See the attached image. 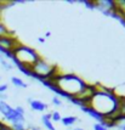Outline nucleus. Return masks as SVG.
Segmentation results:
<instances>
[{"label":"nucleus","instance_id":"nucleus-24","mask_svg":"<svg viewBox=\"0 0 125 130\" xmlns=\"http://www.w3.org/2000/svg\"><path fill=\"white\" fill-rule=\"evenodd\" d=\"M73 130H84V129H81V128H74Z\"/></svg>","mask_w":125,"mask_h":130},{"label":"nucleus","instance_id":"nucleus-18","mask_svg":"<svg viewBox=\"0 0 125 130\" xmlns=\"http://www.w3.org/2000/svg\"><path fill=\"white\" fill-rule=\"evenodd\" d=\"M52 103H53L55 106H61V105H62V101H61V100H60V97L56 95V96L52 97Z\"/></svg>","mask_w":125,"mask_h":130},{"label":"nucleus","instance_id":"nucleus-3","mask_svg":"<svg viewBox=\"0 0 125 130\" xmlns=\"http://www.w3.org/2000/svg\"><path fill=\"white\" fill-rule=\"evenodd\" d=\"M32 72L34 74V79L38 82H41L44 79H53L57 77V67L47 62L43 57H40L39 60L30 67Z\"/></svg>","mask_w":125,"mask_h":130},{"label":"nucleus","instance_id":"nucleus-16","mask_svg":"<svg viewBox=\"0 0 125 130\" xmlns=\"http://www.w3.org/2000/svg\"><path fill=\"white\" fill-rule=\"evenodd\" d=\"M61 119H62V117H61V114H60V112H57V111H55V112H52L51 113V120L52 123L53 122H61Z\"/></svg>","mask_w":125,"mask_h":130},{"label":"nucleus","instance_id":"nucleus-10","mask_svg":"<svg viewBox=\"0 0 125 130\" xmlns=\"http://www.w3.org/2000/svg\"><path fill=\"white\" fill-rule=\"evenodd\" d=\"M77 122H78V117H75V116H67V117H62L61 119V123L64 126H72Z\"/></svg>","mask_w":125,"mask_h":130},{"label":"nucleus","instance_id":"nucleus-14","mask_svg":"<svg viewBox=\"0 0 125 130\" xmlns=\"http://www.w3.org/2000/svg\"><path fill=\"white\" fill-rule=\"evenodd\" d=\"M11 130H28L26 126H24V123H15V124H11Z\"/></svg>","mask_w":125,"mask_h":130},{"label":"nucleus","instance_id":"nucleus-17","mask_svg":"<svg viewBox=\"0 0 125 130\" xmlns=\"http://www.w3.org/2000/svg\"><path fill=\"white\" fill-rule=\"evenodd\" d=\"M94 130H108V128H106L103 124L101 123H95L94 124Z\"/></svg>","mask_w":125,"mask_h":130},{"label":"nucleus","instance_id":"nucleus-20","mask_svg":"<svg viewBox=\"0 0 125 130\" xmlns=\"http://www.w3.org/2000/svg\"><path fill=\"white\" fill-rule=\"evenodd\" d=\"M7 96H6V94H0V101H5Z\"/></svg>","mask_w":125,"mask_h":130},{"label":"nucleus","instance_id":"nucleus-4","mask_svg":"<svg viewBox=\"0 0 125 130\" xmlns=\"http://www.w3.org/2000/svg\"><path fill=\"white\" fill-rule=\"evenodd\" d=\"M13 55H15V58L17 60L18 62L22 63L23 66H26V67H28V68L32 67L40 58L39 54L37 52V50H34L33 47L23 45V44H20L13 50Z\"/></svg>","mask_w":125,"mask_h":130},{"label":"nucleus","instance_id":"nucleus-13","mask_svg":"<svg viewBox=\"0 0 125 130\" xmlns=\"http://www.w3.org/2000/svg\"><path fill=\"white\" fill-rule=\"evenodd\" d=\"M80 4H84L86 7H89V9H96V1H94V0H79Z\"/></svg>","mask_w":125,"mask_h":130},{"label":"nucleus","instance_id":"nucleus-22","mask_svg":"<svg viewBox=\"0 0 125 130\" xmlns=\"http://www.w3.org/2000/svg\"><path fill=\"white\" fill-rule=\"evenodd\" d=\"M38 41H39V43H41V44H43V43L45 41V39H44V38H39V39H38Z\"/></svg>","mask_w":125,"mask_h":130},{"label":"nucleus","instance_id":"nucleus-21","mask_svg":"<svg viewBox=\"0 0 125 130\" xmlns=\"http://www.w3.org/2000/svg\"><path fill=\"white\" fill-rule=\"evenodd\" d=\"M0 130H11V128H10V126H7V125H4Z\"/></svg>","mask_w":125,"mask_h":130},{"label":"nucleus","instance_id":"nucleus-7","mask_svg":"<svg viewBox=\"0 0 125 130\" xmlns=\"http://www.w3.org/2000/svg\"><path fill=\"white\" fill-rule=\"evenodd\" d=\"M80 109H81L84 113L89 114L91 118L96 119L97 123H103V122H104V116H102L101 113H98L96 109H94L91 106H81V107H80Z\"/></svg>","mask_w":125,"mask_h":130},{"label":"nucleus","instance_id":"nucleus-11","mask_svg":"<svg viewBox=\"0 0 125 130\" xmlns=\"http://www.w3.org/2000/svg\"><path fill=\"white\" fill-rule=\"evenodd\" d=\"M0 64L5 68L6 71H11L12 67H13V64L11 63V61H9V60H7L5 56H3V55H0Z\"/></svg>","mask_w":125,"mask_h":130},{"label":"nucleus","instance_id":"nucleus-9","mask_svg":"<svg viewBox=\"0 0 125 130\" xmlns=\"http://www.w3.org/2000/svg\"><path fill=\"white\" fill-rule=\"evenodd\" d=\"M41 122H43V125H44L47 130H56L55 126H53V123H52V120H51V113L44 114V116L41 117Z\"/></svg>","mask_w":125,"mask_h":130},{"label":"nucleus","instance_id":"nucleus-12","mask_svg":"<svg viewBox=\"0 0 125 130\" xmlns=\"http://www.w3.org/2000/svg\"><path fill=\"white\" fill-rule=\"evenodd\" d=\"M11 83L15 85L16 88H22V89H23V88H27V84H26V83H24L21 78H18V77H12V78H11Z\"/></svg>","mask_w":125,"mask_h":130},{"label":"nucleus","instance_id":"nucleus-1","mask_svg":"<svg viewBox=\"0 0 125 130\" xmlns=\"http://www.w3.org/2000/svg\"><path fill=\"white\" fill-rule=\"evenodd\" d=\"M90 106L94 109H96L98 113L107 117L113 112L118 111L119 99L115 96L114 90H111L108 88H103V86L101 89H98L96 86V94L91 99Z\"/></svg>","mask_w":125,"mask_h":130},{"label":"nucleus","instance_id":"nucleus-6","mask_svg":"<svg viewBox=\"0 0 125 130\" xmlns=\"http://www.w3.org/2000/svg\"><path fill=\"white\" fill-rule=\"evenodd\" d=\"M96 9L101 12L108 11V10L117 11V1H113V0H98L96 1Z\"/></svg>","mask_w":125,"mask_h":130},{"label":"nucleus","instance_id":"nucleus-8","mask_svg":"<svg viewBox=\"0 0 125 130\" xmlns=\"http://www.w3.org/2000/svg\"><path fill=\"white\" fill-rule=\"evenodd\" d=\"M29 105H30V108L33 111H37V112H44L45 109H47V105L45 102L40 101V100H30L29 99Z\"/></svg>","mask_w":125,"mask_h":130},{"label":"nucleus","instance_id":"nucleus-5","mask_svg":"<svg viewBox=\"0 0 125 130\" xmlns=\"http://www.w3.org/2000/svg\"><path fill=\"white\" fill-rule=\"evenodd\" d=\"M21 43L18 41L17 38L13 37V34L10 33V34H6V35H1L0 37V46L4 47L6 50H10V51H13Z\"/></svg>","mask_w":125,"mask_h":130},{"label":"nucleus","instance_id":"nucleus-2","mask_svg":"<svg viewBox=\"0 0 125 130\" xmlns=\"http://www.w3.org/2000/svg\"><path fill=\"white\" fill-rule=\"evenodd\" d=\"M52 80L56 83L58 89H61L63 92L68 94L70 96H75L86 85V83L84 80L73 73L58 74V75L55 77Z\"/></svg>","mask_w":125,"mask_h":130},{"label":"nucleus","instance_id":"nucleus-23","mask_svg":"<svg viewBox=\"0 0 125 130\" xmlns=\"http://www.w3.org/2000/svg\"><path fill=\"white\" fill-rule=\"evenodd\" d=\"M50 35H51V33H50V32H47V33L45 34V37H50Z\"/></svg>","mask_w":125,"mask_h":130},{"label":"nucleus","instance_id":"nucleus-15","mask_svg":"<svg viewBox=\"0 0 125 130\" xmlns=\"http://www.w3.org/2000/svg\"><path fill=\"white\" fill-rule=\"evenodd\" d=\"M10 33H11V32L6 28V26L1 22V20H0V37H1V35H6V34H10Z\"/></svg>","mask_w":125,"mask_h":130},{"label":"nucleus","instance_id":"nucleus-19","mask_svg":"<svg viewBox=\"0 0 125 130\" xmlns=\"http://www.w3.org/2000/svg\"><path fill=\"white\" fill-rule=\"evenodd\" d=\"M7 89H9L7 84H1L0 85V94H5Z\"/></svg>","mask_w":125,"mask_h":130}]
</instances>
